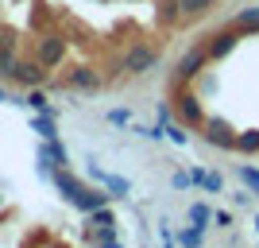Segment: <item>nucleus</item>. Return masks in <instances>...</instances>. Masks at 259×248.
Returning a JSON list of instances; mask_svg holds the SVG:
<instances>
[{"instance_id":"nucleus-1","label":"nucleus","mask_w":259,"mask_h":248,"mask_svg":"<svg viewBox=\"0 0 259 248\" xmlns=\"http://www.w3.org/2000/svg\"><path fill=\"white\" fill-rule=\"evenodd\" d=\"M209 62H213V58H209V47L205 43L190 47V51L178 58V66H174V86H182V82H197V78L205 74Z\"/></svg>"},{"instance_id":"nucleus-2","label":"nucleus","mask_w":259,"mask_h":248,"mask_svg":"<svg viewBox=\"0 0 259 248\" xmlns=\"http://www.w3.org/2000/svg\"><path fill=\"white\" fill-rule=\"evenodd\" d=\"M124 74H136V78H143V74H151L155 66H159V51H155L151 43H132L128 51H124Z\"/></svg>"},{"instance_id":"nucleus-3","label":"nucleus","mask_w":259,"mask_h":248,"mask_svg":"<svg viewBox=\"0 0 259 248\" xmlns=\"http://www.w3.org/2000/svg\"><path fill=\"white\" fill-rule=\"evenodd\" d=\"M201 140H205L209 148H217V151H232L236 148V132H232V124H228L225 117H205Z\"/></svg>"},{"instance_id":"nucleus-4","label":"nucleus","mask_w":259,"mask_h":248,"mask_svg":"<svg viewBox=\"0 0 259 248\" xmlns=\"http://www.w3.org/2000/svg\"><path fill=\"white\" fill-rule=\"evenodd\" d=\"M174 113H178V120H182L186 128H201V124H205V109H201V97H197L194 89L178 93V105H174Z\"/></svg>"},{"instance_id":"nucleus-5","label":"nucleus","mask_w":259,"mask_h":248,"mask_svg":"<svg viewBox=\"0 0 259 248\" xmlns=\"http://www.w3.org/2000/svg\"><path fill=\"white\" fill-rule=\"evenodd\" d=\"M236 43H240V31L232 27V23H228V27H221V31H213V35L205 39L209 58H213V62H221L225 54H232V51H236Z\"/></svg>"},{"instance_id":"nucleus-6","label":"nucleus","mask_w":259,"mask_h":248,"mask_svg":"<svg viewBox=\"0 0 259 248\" xmlns=\"http://www.w3.org/2000/svg\"><path fill=\"white\" fill-rule=\"evenodd\" d=\"M8 78H16L20 86L35 89V86H43L47 70H43V62H16V66H12V74H8Z\"/></svg>"},{"instance_id":"nucleus-7","label":"nucleus","mask_w":259,"mask_h":248,"mask_svg":"<svg viewBox=\"0 0 259 248\" xmlns=\"http://www.w3.org/2000/svg\"><path fill=\"white\" fill-rule=\"evenodd\" d=\"M39 167H43V174H54V167H66V148L58 140H43V148H39Z\"/></svg>"},{"instance_id":"nucleus-8","label":"nucleus","mask_w":259,"mask_h":248,"mask_svg":"<svg viewBox=\"0 0 259 248\" xmlns=\"http://www.w3.org/2000/svg\"><path fill=\"white\" fill-rule=\"evenodd\" d=\"M51 179H54V186L62 190V198H66V202H77V198L85 194V186L77 183V179H74V174H70V171H66V167H58V171H54Z\"/></svg>"},{"instance_id":"nucleus-9","label":"nucleus","mask_w":259,"mask_h":248,"mask_svg":"<svg viewBox=\"0 0 259 248\" xmlns=\"http://www.w3.org/2000/svg\"><path fill=\"white\" fill-rule=\"evenodd\" d=\"M66 54V43L58 39V35H51V39H39V62L43 66H58Z\"/></svg>"},{"instance_id":"nucleus-10","label":"nucleus","mask_w":259,"mask_h":248,"mask_svg":"<svg viewBox=\"0 0 259 248\" xmlns=\"http://www.w3.org/2000/svg\"><path fill=\"white\" fill-rule=\"evenodd\" d=\"M66 86H74V89H101V74L93 70V66H77V70H70Z\"/></svg>"},{"instance_id":"nucleus-11","label":"nucleus","mask_w":259,"mask_h":248,"mask_svg":"<svg viewBox=\"0 0 259 248\" xmlns=\"http://www.w3.org/2000/svg\"><path fill=\"white\" fill-rule=\"evenodd\" d=\"M89 179H97L101 186H108V190H112L116 198H124V194L132 190L128 179H120V174H108V171H101V167H89Z\"/></svg>"},{"instance_id":"nucleus-12","label":"nucleus","mask_w":259,"mask_h":248,"mask_svg":"<svg viewBox=\"0 0 259 248\" xmlns=\"http://www.w3.org/2000/svg\"><path fill=\"white\" fill-rule=\"evenodd\" d=\"M112 198H116V194H105V190H85V194H81V198H77V209H81V214H93V209H101V205H108V202H112Z\"/></svg>"},{"instance_id":"nucleus-13","label":"nucleus","mask_w":259,"mask_h":248,"mask_svg":"<svg viewBox=\"0 0 259 248\" xmlns=\"http://www.w3.org/2000/svg\"><path fill=\"white\" fill-rule=\"evenodd\" d=\"M232 27L236 31H259V8H244L232 16Z\"/></svg>"},{"instance_id":"nucleus-14","label":"nucleus","mask_w":259,"mask_h":248,"mask_svg":"<svg viewBox=\"0 0 259 248\" xmlns=\"http://www.w3.org/2000/svg\"><path fill=\"white\" fill-rule=\"evenodd\" d=\"M93 225L101 229V237H112V229H116V217H112V209H108V205H101V209H93Z\"/></svg>"},{"instance_id":"nucleus-15","label":"nucleus","mask_w":259,"mask_h":248,"mask_svg":"<svg viewBox=\"0 0 259 248\" xmlns=\"http://www.w3.org/2000/svg\"><path fill=\"white\" fill-rule=\"evenodd\" d=\"M174 240H178V244H182V248H201V244H205V229L190 225V229H182V233H178V237H174Z\"/></svg>"},{"instance_id":"nucleus-16","label":"nucleus","mask_w":259,"mask_h":248,"mask_svg":"<svg viewBox=\"0 0 259 248\" xmlns=\"http://www.w3.org/2000/svg\"><path fill=\"white\" fill-rule=\"evenodd\" d=\"M159 20L170 27V23H178L182 20V4L178 0H159Z\"/></svg>"},{"instance_id":"nucleus-17","label":"nucleus","mask_w":259,"mask_h":248,"mask_svg":"<svg viewBox=\"0 0 259 248\" xmlns=\"http://www.w3.org/2000/svg\"><path fill=\"white\" fill-rule=\"evenodd\" d=\"M182 4V16H205V12H213L221 0H178Z\"/></svg>"},{"instance_id":"nucleus-18","label":"nucleus","mask_w":259,"mask_h":248,"mask_svg":"<svg viewBox=\"0 0 259 248\" xmlns=\"http://www.w3.org/2000/svg\"><path fill=\"white\" fill-rule=\"evenodd\" d=\"M209 221H213V209H209V202H194V205H190V225L205 229Z\"/></svg>"},{"instance_id":"nucleus-19","label":"nucleus","mask_w":259,"mask_h":248,"mask_svg":"<svg viewBox=\"0 0 259 248\" xmlns=\"http://www.w3.org/2000/svg\"><path fill=\"white\" fill-rule=\"evenodd\" d=\"M31 132H39L43 140H58V132H54V117H47V113H39V117L31 120Z\"/></svg>"},{"instance_id":"nucleus-20","label":"nucleus","mask_w":259,"mask_h":248,"mask_svg":"<svg viewBox=\"0 0 259 248\" xmlns=\"http://www.w3.org/2000/svg\"><path fill=\"white\" fill-rule=\"evenodd\" d=\"M23 105H31L35 113H47V117H54V109L47 105V93H43V89H39V86H35L31 93H27V97H23Z\"/></svg>"},{"instance_id":"nucleus-21","label":"nucleus","mask_w":259,"mask_h":248,"mask_svg":"<svg viewBox=\"0 0 259 248\" xmlns=\"http://www.w3.org/2000/svg\"><path fill=\"white\" fill-rule=\"evenodd\" d=\"M236 174H240V183L248 186V190H255V198H259V171H255V167L240 163V167H236Z\"/></svg>"},{"instance_id":"nucleus-22","label":"nucleus","mask_w":259,"mask_h":248,"mask_svg":"<svg viewBox=\"0 0 259 248\" xmlns=\"http://www.w3.org/2000/svg\"><path fill=\"white\" fill-rule=\"evenodd\" d=\"M236 151H259V132L255 128L236 132Z\"/></svg>"},{"instance_id":"nucleus-23","label":"nucleus","mask_w":259,"mask_h":248,"mask_svg":"<svg viewBox=\"0 0 259 248\" xmlns=\"http://www.w3.org/2000/svg\"><path fill=\"white\" fill-rule=\"evenodd\" d=\"M166 140H170L174 148H186V144H190V132H186V124H166Z\"/></svg>"},{"instance_id":"nucleus-24","label":"nucleus","mask_w":259,"mask_h":248,"mask_svg":"<svg viewBox=\"0 0 259 248\" xmlns=\"http://www.w3.org/2000/svg\"><path fill=\"white\" fill-rule=\"evenodd\" d=\"M132 109H108V124H132Z\"/></svg>"},{"instance_id":"nucleus-25","label":"nucleus","mask_w":259,"mask_h":248,"mask_svg":"<svg viewBox=\"0 0 259 248\" xmlns=\"http://www.w3.org/2000/svg\"><path fill=\"white\" fill-rule=\"evenodd\" d=\"M205 190H209V194H221V190H225V179L209 171V179H205Z\"/></svg>"},{"instance_id":"nucleus-26","label":"nucleus","mask_w":259,"mask_h":248,"mask_svg":"<svg viewBox=\"0 0 259 248\" xmlns=\"http://www.w3.org/2000/svg\"><path fill=\"white\" fill-rule=\"evenodd\" d=\"M213 225L217 229H228V225H232V214H228V209H213Z\"/></svg>"},{"instance_id":"nucleus-27","label":"nucleus","mask_w":259,"mask_h":248,"mask_svg":"<svg viewBox=\"0 0 259 248\" xmlns=\"http://www.w3.org/2000/svg\"><path fill=\"white\" fill-rule=\"evenodd\" d=\"M205 179H209L205 167H190V183H194V186H205Z\"/></svg>"},{"instance_id":"nucleus-28","label":"nucleus","mask_w":259,"mask_h":248,"mask_svg":"<svg viewBox=\"0 0 259 248\" xmlns=\"http://www.w3.org/2000/svg\"><path fill=\"white\" fill-rule=\"evenodd\" d=\"M170 183H174V190H186V186H194V183H190V171H174Z\"/></svg>"},{"instance_id":"nucleus-29","label":"nucleus","mask_w":259,"mask_h":248,"mask_svg":"<svg viewBox=\"0 0 259 248\" xmlns=\"http://www.w3.org/2000/svg\"><path fill=\"white\" fill-rule=\"evenodd\" d=\"M251 194H255V190H248V186L236 190V194H232V205H251Z\"/></svg>"},{"instance_id":"nucleus-30","label":"nucleus","mask_w":259,"mask_h":248,"mask_svg":"<svg viewBox=\"0 0 259 248\" xmlns=\"http://www.w3.org/2000/svg\"><path fill=\"white\" fill-rule=\"evenodd\" d=\"M174 120V105H159V124H170Z\"/></svg>"},{"instance_id":"nucleus-31","label":"nucleus","mask_w":259,"mask_h":248,"mask_svg":"<svg viewBox=\"0 0 259 248\" xmlns=\"http://www.w3.org/2000/svg\"><path fill=\"white\" fill-rule=\"evenodd\" d=\"M97 248H120V240H112V237H105V240H101V244Z\"/></svg>"},{"instance_id":"nucleus-32","label":"nucleus","mask_w":259,"mask_h":248,"mask_svg":"<svg viewBox=\"0 0 259 248\" xmlns=\"http://www.w3.org/2000/svg\"><path fill=\"white\" fill-rule=\"evenodd\" d=\"M0 101H8V93H4V86H0Z\"/></svg>"},{"instance_id":"nucleus-33","label":"nucleus","mask_w":259,"mask_h":248,"mask_svg":"<svg viewBox=\"0 0 259 248\" xmlns=\"http://www.w3.org/2000/svg\"><path fill=\"white\" fill-rule=\"evenodd\" d=\"M255 233H259V214H255Z\"/></svg>"}]
</instances>
